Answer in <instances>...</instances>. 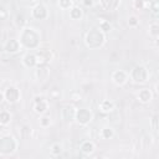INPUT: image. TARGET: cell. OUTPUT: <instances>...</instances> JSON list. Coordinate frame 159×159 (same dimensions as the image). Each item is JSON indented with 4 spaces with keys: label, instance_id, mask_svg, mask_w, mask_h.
I'll list each match as a JSON object with an SVG mask.
<instances>
[{
    "label": "cell",
    "instance_id": "obj_1",
    "mask_svg": "<svg viewBox=\"0 0 159 159\" xmlns=\"http://www.w3.org/2000/svg\"><path fill=\"white\" fill-rule=\"evenodd\" d=\"M19 41L21 43V47H25L27 50L39 48V46H40V34L32 27H24V29H21Z\"/></svg>",
    "mask_w": 159,
    "mask_h": 159
},
{
    "label": "cell",
    "instance_id": "obj_2",
    "mask_svg": "<svg viewBox=\"0 0 159 159\" xmlns=\"http://www.w3.org/2000/svg\"><path fill=\"white\" fill-rule=\"evenodd\" d=\"M106 41V34H103L102 31H99L98 29H92L86 34L84 37V42L86 46L89 48H99L103 46Z\"/></svg>",
    "mask_w": 159,
    "mask_h": 159
},
{
    "label": "cell",
    "instance_id": "obj_3",
    "mask_svg": "<svg viewBox=\"0 0 159 159\" xmlns=\"http://www.w3.org/2000/svg\"><path fill=\"white\" fill-rule=\"evenodd\" d=\"M16 148H17V142L12 135L6 134L0 138V154L2 155L12 154L16 150Z\"/></svg>",
    "mask_w": 159,
    "mask_h": 159
},
{
    "label": "cell",
    "instance_id": "obj_4",
    "mask_svg": "<svg viewBox=\"0 0 159 159\" xmlns=\"http://www.w3.org/2000/svg\"><path fill=\"white\" fill-rule=\"evenodd\" d=\"M128 75H129V78H132L135 83H144V82L148 81V77H149L148 70L142 65L134 66L133 70Z\"/></svg>",
    "mask_w": 159,
    "mask_h": 159
},
{
    "label": "cell",
    "instance_id": "obj_5",
    "mask_svg": "<svg viewBox=\"0 0 159 159\" xmlns=\"http://www.w3.org/2000/svg\"><path fill=\"white\" fill-rule=\"evenodd\" d=\"M75 119L81 125H87L93 119V113L88 108H78L75 112Z\"/></svg>",
    "mask_w": 159,
    "mask_h": 159
},
{
    "label": "cell",
    "instance_id": "obj_6",
    "mask_svg": "<svg viewBox=\"0 0 159 159\" xmlns=\"http://www.w3.org/2000/svg\"><path fill=\"white\" fill-rule=\"evenodd\" d=\"M31 16L35 20H45L48 16V10L46 7L45 4H36L32 9H31Z\"/></svg>",
    "mask_w": 159,
    "mask_h": 159
},
{
    "label": "cell",
    "instance_id": "obj_7",
    "mask_svg": "<svg viewBox=\"0 0 159 159\" xmlns=\"http://www.w3.org/2000/svg\"><path fill=\"white\" fill-rule=\"evenodd\" d=\"M20 97H21L20 89L15 86H10L4 91V98L9 103H16L20 99Z\"/></svg>",
    "mask_w": 159,
    "mask_h": 159
},
{
    "label": "cell",
    "instance_id": "obj_8",
    "mask_svg": "<svg viewBox=\"0 0 159 159\" xmlns=\"http://www.w3.org/2000/svg\"><path fill=\"white\" fill-rule=\"evenodd\" d=\"M36 58H37V66H45L47 62L51 61L52 53L48 48H39L36 53Z\"/></svg>",
    "mask_w": 159,
    "mask_h": 159
},
{
    "label": "cell",
    "instance_id": "obj_9",
    "mask_svg": "<svg viewBox=\"0 0 159 159\" xmlns=\"http://www.w3.org/2000/svg\"><path fill=\"white\" fill-rule=\"evenodd\" d=\"M128 78H129V75L123 70H116L112 73V81L117 86H123L128 81Z\"/></svg>",
    "mask_w": 159,
    "mask_h": 159
},
{
    "label": "cell",
    "instance_id": "obj_10",
    "mask_svg": "<svg viewBox=\"0 0 159 159\" xmlns=\"http://www.w3.org/2000/svg\"><path fill=\"white\" fill-rule=\"evenodd\" d=\"M20 48H21V43L16 39H10L4 45V50L7 53H16V52L20 51Z\"/></svg>",
    "mask_w": 159,
    "mask_h": 159
},
{
    "label": "cell",
    "instance_id": "obj_11",
    "mask_svg": "<svg viewBox=\"0 0 159 159\" xmlns=\"http://www.w3.org/2000/svg\"><path fill=\"white\" fill-rule=\"evenodd\" d=\"M22 63L24 66H26L27 68H34L37 66V58H36V55L32 53V52H27L22 57Z\"/></svg>",
    "mask_w": 159,
    "mask_h": 159
},
{
    "label": "cell",
    "instance_id": "obj_12",
    "mask_svg": "<svg viewBox=\"0 0 159 159\" xmlns=\"http://www.w3.org/2000/svg\"><path fill=\"white\" fill-rule=\"evenodd\" d=\"M35 76H36L37 81L45 82L50 76V70L46 67V65L45 66H37V70L35 71Z\"/></svg>",
    "mask_w": 159,
    "mask_h": 159
},
{
    "label": "cell",
    "instance_id": "obj_13",
    "mask_svg": "<svg viewBox=\"0 0 159 159\" xmlns=\"http://www.w3.org/2000/svg\"><path fill=\"white\" fill-rule=\"evenodd\" d=\"M137 98L142 103H149L152 101V98H153V93H152V91L149 88H143V89H140L138 92Z\"/></svg>",
    "mask_w": 159,
    "mask_h": 159
},
{
    "label": "cell",
    "instance_id": "obj_14",
    "mask_svg": "<svg viewBox=\"0 0 159 159\" xmlns=\"http://www.w3.org/2000/svg\"><path fill=\"white\" fill-rule=\"evenodd\" d=\"M98 108L102 113H109L114 109V103L109 99H103L98 103Z\"/></svg>",
    "mask_w": 159,
    "mask_h": 159
},
{
    "label": "cell",
    "instance_id": "obj_15",
    "mask_svg": "<svg viewBox=\"0 0 159 159\" xmlns=\"http://www.w3.org/2000/svg\"><path fill=\"white\" fill-rule=\"evenodd\" d=\"M102 7L104 10H108V11H112V10H116L118 6H119V2L120 0H99Z\"/></svg>",
    "mask_w": 159,
    "mask_h": 159
},
{
    "label": "cell",
    "instance_id": "obj_16",
    "mask_svg": "<svg viewBox=\"0 0 159 159\" xmlns=\"http://www.w3.org/2000/svg\"><path fill=\"white\" fill-rule=\"evenodd\" d=\"M68 11H70L68 12L70 14V17L72 20H80L82 17V15H83V10L80 6H77V5H72V7Z\"/></svg>",
    "mask_w": 159,
    "mask_h": 159
},
{
    "label": "cell",
    "instance_id": "obj_17",
    "mask_svg": "<svg viewBox=\"0 0 159 159\" xmlns=\"http://www.w3.org/2000/svg\"><path fill=\"white\" fill-rule=\"evenodd\" d=\"M47 109H48V103H47L46 99L41 101V102H37V103H34V111L37 114H43Z\"/></svg>",
    "mask_w": 159,
    "mask_h": 159
},
{
    "label": "cell",
    "instance_id": "obj_18",
    "mask_svg": "<svg viewBox=\"0 0 159 159\" xmlns=\"http://www.w3.org/2000/svg\"><path fill=\"white\" fill-rule=\"evenodd\" d=\"M80 148H81V152H82V153L89 155V154H92L93 150H94V143H93L92 140H84V142L81 144Z\"/></svg>",
    "mask_w": 159,
    "mask_h": 159
},
{
    "label": "cell",
    "instance_id": "obj_19",
    "mask_svg": "<svg viewBox=\"0 0 159 159\" xmlns=\"http://www.w3.org/2000/svg\"><path fill=\"white\" fill-rule=\"evenodd\" d=\"M113 135H114L113 128H111V127H103V128L101 129V137H102L103 139H111Z\"/></svg>",
    "mask_w": 159,
    "mask_h": 159
},
{
    "label": "cell",
    "instance_id": "obj_20",
    "mask_svg": "<svg viewBox=\"0 0 159 159\" xmlns=\"http://www.w3.org/2000/svg\"><path fill=\"white\" fill-rule=\"evenodd\" d=\"M11 120V114L7 111H0V124L6 125Z\"/></svg>",
    "mask_w": 159,
    "mask_h": 159
},
{
    "label": "cell",
    "instance_id": "obj_21",
    "mask_svg": "<svg viewBox=\"0 0 159 159\" xmlns=\"http://www.w3.org/2000/svg\"><path fill=\"white\" fill-rule=\"evenodd\" d=\"M98 30H99V31H102L103 34H107V32H109V31L112 30V25H111V22H109V21H107V20H102V21L99 22Z\"/></svg>",
    "mask_w": 159,
    "mask_h": 159
},
{
    "label": "cell",
    "instance_id": "obj_22",
    "mask_svg": "<svg viewBox=\"0 0 159 159\" xmlns=\"http://www.w3.org/2000/svg\"><path fill=\"white\" fill-rule=\"evenodd\" d=\"M149 35L153 36L154 39L158 37V35H159V25H158L157 21H154V22L150 24V26H149Z\"/></svg>",
    "mask_w": 159,
    "mask_h": 159
},
{
    "label": "cell",
    "instance_id": "obj_23",
    "mask_svg": "<svg viewBox=\"0 0 159 159\" xmlns=\"http://www.w3.org/2000/svg\"><path fill=\"white\" fill-rule=\"evenodd\" d=\"M15 24H16L17 26H20L21 29H24V27H25V25L27 24V20L25 19V16H24V15L17 14V15L15 16Z\"/></svg>",
    "mask_w": 159,
    "mask_h": 159
},
{
    "label": "cell",
    "instance_id": "obj_24",
    "mask_svg": "<svg viewBox=\"0 0 159 159\" xmlns=\"http://www.w3.org/2000/svg\"><path fill=\"white\" fill-rule=\"evenodd\" d=\"M50 152H51L52 155H60V154L62 153V145H61L60 143H55V144L51 145Z\"/></svg>",
    "mask_w": 159,
    "mask_h": 159
},
{
    "label": "cell",
    "instance_id": "obj_25",
    "mask_svg": "<svg viewBox=\"0 0 159 159\" xmlns=\"http://www.w3.org/2000/svg\"><path fill=\"white\" fill-rule=\"evenodd\" d=\"M73 5V1L72 0H58V6L62 9V10H70Z\"/></svg>",
    "mask_w": 159,
    "mask_h": 159
},
{
    "label": "cell",
    "instance_id": "obj_26",
    "mask_svg": "<svg viewBox=\"0 0 159 159\" xmlns=\"http://www.w3.org/2000/svg\"><path fill=\"white\" fill-rule=\"evenodd\" d=\"M145 6H147V4H145L144 0H134V1H133V7H134L135 10H138V11L144 10Z\"/></svg>",
    "mask_w": 159,
    "mask_h": 159
},
{
    "label": "cell",
    "instance_id": "obj_27",
    "mask_svg": "<svg viewBox=\"0 0 159 159\" xmlns=\"http://www.w3.org/2000/svg\"><path fill=\"white\" fill-rule=\"evenodd\" d=\"M128 25H129V27H137V26L139 25L138 17H137L135 15H130V16L128 17Z\"/></svg>",
    "mask_w": 159,
    "mask_h": 159
},
{
    "label": "cell",
    "instance_id": "obj_28",
    "mask_svg": "<svg viewBox=\"0 0 159 159\" xmlns=\"http://www.w3.org/2000/svg\"><path fill=\"white\" fill-rule=\"evenodd\" d=\"M50 124H51V119H50V117H47V116H42V117L40 118V125H41V127L46 128V127H48Z\"/></svg>",
    "mask_w": 159,
    "mask_h": 159
},
{
    "label": "cell",
    "instance_id": "obj_29",
    "mask_svg": "<svg viewBox=\"0 0 159 159\" xmlns=\"http://www.w3.org/2000/svg\"><path fill=\"white\" fill-rule=\"evenodd\" d=\"M9 17V12L5 7H0V20H6Z\"/></svg>",
    "mask_w": 159,
    "mask_h": 159
},
{
    "label": "cell",
    "instance_id": "obj_30",
    "mask_svg": "<svg viewBox=\"0 0 159 159\" xmlns=\"http://www.w3.org/2000/svg\"><path fill=\"white\" fill-rule=\"evenodd\" d=\"M152 127H153V129H154V130H157V129H158V116H157V114L152 118Z\"/></svg>",
    "mask_w": 159,
    "mask_h": 159
},
{
    "label": "cell",
    "instance_id": "obj_31",
    "mask_svg": "<svg viewBox=\"0 0 159 159\" xmlns=\"http://www.w3.org/2000/svg\"><path fill=\"white\" fill-rule=\"evenodd\" d=\"M152 12H153L154 15L158 14V0H155V1L152 2Z\"/></svg>",
    "mask_w": 159,
    "mask_h": 159
},
{
    "label": "cell",
    "instance_id": "obj_32",
    "mask_svg": "<svg viewBox=\"0 0 159 159\" xmlns=\"http://www.w3.org/2000/svg\"><path fill=\"white\" fill-rule=\"evenodd\" d=\"M93 4H94L93 0H82V5H83L84 7H92Z\"/></svg>",
    "mask_w": 159,
    "mask_h": 159
},
{
    "label": "cell",
    "instance_id": "obj_33",
    "mask_svg": "<svg viewBox=\"0 0 159 159\" xmlns=\"http://www.w3.org/2000/svg\"><path fill=\"white\" fill-rule=\"evenodd\" d=\"M46 98L42 96V94H37L34 97V103H37V102H41V101H45Z\"/></svg>",
    "mask_w": 159,
    "mask_h": 159
},
{
    "label": "cell",
    "instance_id": "obj_34",
    "mask_svg": "<svg viewBox=\"0 0 159 159\" xmlns=\"http://www.w3.org/2000/svg\"><path fill=\"white\" fill-rule=\"evenodd\" d=\"M71 96H72V99L76 101V102H77V101H81V98H82L81 94H80V93H76V92H73Z\"/></svg>",
    "mask_w": 159,
    "mask_h": 159
},
{
    "label": "cell",
    "instance_id": "obj_35",
    "mask_svg": "<svg viewBox=\"0 0 159 159\" xmlns=\"http://www.w3.org/2000/svg\"><path fill=\"white\" fill-rule=\"evenodd\" d=\"M5 98H4V92H0V103L4 101Z\"/></svg>",
    "mask_w": 159,
    "mask_h": 159
},
{
    "label": "cell",
    "instance_id": "obj_36",
    "mask_svg": "<svg viewBox=\"0 0 159 159\" xmlns=\"http://www.w3.org/2000/svg\"><path fill=\"white\" fill-rule=\"evenodd\" d=\"M152 1H155V0H152Z\"/></svg>",
    "mask_w": 159,
    "mask_h": 159
}]
</instances>
